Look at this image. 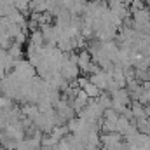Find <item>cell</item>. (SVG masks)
Listing matches in <instances>:
<instances>
[{"label":"cell","mask_w":150,"mask_h":150,"mask_svg":"<svg viewBox=\"0 0 150 150\" xmlns=\"http://www.w3.org/2000/svg\"><path fill=\"white\" fill-rule=\"evenodd\" d=\"M12 74L16 75V79L19 82H32L37 75V68L28 61V59H21L14 65V70Z\"/></svg>","instance_id":"6da1fadb"},{"label":"cell","mask_w":150,"mask_h":150,"mask_svg":"<svg viewBox=\"0 0 150 150\" xmlns=\"http://www.w3.org/2000/svg\"><path fill=\"white\" fill-rule=\"evenodd\" d=\"M93 63L94 61H93V58H91L87 49L79 51V68H80V74H84V75L89 74V68L93 67Z\"/></svg>","instance_id":"7a4b0ae2"},{"label":"cell","mask_w":150,"mask_h":150,"mask_svg":"<svg viewBox=\"0 0 150 150\" xmlns=\"http://www.w3.org/2000/svg\"><path fill=\"white\" fill-rule=\"evenodd\" d=\"M100 138H101V145L105 149H108V147H119L122 143V134H119V133H101Z\"/></svg>","instance_id":"3957f363"},{"label":"cell","mask_w":150,"mask_h":150,"mask_svg":"<svg viewBox=\"0 0 150 150\" xmlns=\"http://www.w3.org/2000/svg\"><path fill=\"white\" fill-rule=\"evenodd\" d=\"M7 54H9L14 61H21V59H23V56H25L23 45H21V44H18V42H14V44L7 49Z\"/></svg>","instance_id":"277c9868"},{"label":"cell","mask_w":150,"mask_h":150,"mask_svg":"<svg viewBox=\"0 0 150 150\" xmlns=\"http://www.w3.org/2000/svg\"><path fill=\"white\" fill-rule=\"evenodd\" d=\"M28 42L32 44V45H35L37 49H44V45H45V38H44V33L37 30V32H32L30 33V37H28Z\"/></svg>","instance_id":"5b68a950"},{"label":"cell","mask_w":150,"mask_h":150,"mask_svg":"<svg viewBox=\"0 0 150 150\" xmlns=\"http://www.w3.org/2000/svg\"><path fill=\"white\" fill-rule=\"evenodd\" d=\"M96 101H98V105L101 107V110H103V112H105V110H108V108H112V96H110L108 93H103Z\"/></svg>","instance_id":"8992f818"},{"label":"cell","mask_w":150,"mask_h":150,"mask_svg":"<svg viewBox=\"0 0 150 150\" xmlns=\"http://www.w3.org/2000/svg\"><path fill=\"white\" fill-rule=\"evenodd\" d=\"M129 2L131 0H107V5L110 11H119V9L129 7Z\"/></svg>","instance_id":"52a82bcc"},{"label":"cell","mask_w":150,"mask_h":150,"mask_svg":"<svg viewBox=\"0 0 150 150\" xmlns=\"http://www.w3.org/2000/svg\"><path fill=\"white\" fill-rule=\"evenodd\" d=\"M142 9H147V2L145 0H131L129 2V11H131V16Z\"/></svg>","instance_id":"ba28073f"},{"label":"cell","mask_w":150,"mask_h":150,"mask_svg":"<svg viewBox=\"0 0 150 150\" xmlns=\"http://www.w3.org/2000/svg\"><path fill=\"white\" fill-rule=\"evenodd\" d=\"M119 113L115 112L113 108H108V110H105L103 112V120H108V122H117L119 120Z\"/></svg>","instance_id":"9c48e42d"},{"label":"cell","mask_w":150,"mask_h":150,"mask_svg":"<svg viewBox=\"0 0 150 150\" xmlns=\"http://www.w3.org/2000/svg\"><path fill=\"white\" fill-rule=\"evenodd\" d=\"M32 2H33V4L37 5V4H44V2H47V0H32Z\"/></svg>","instance_id":"30bf717a"},{"label":"cell","mask_w":150,"mask_h":150,"mask_svg":"<svg viewBox=\"0 0 150 150\" xmlns=\"http://www.w3.org/2000/svg\"><path fill=\"white\" fill-rule=\"evenodd\" d=\"M147 2V7H150V0H145Z\"/></svg>","instance_id":"8fae6325"}]
</instances>
